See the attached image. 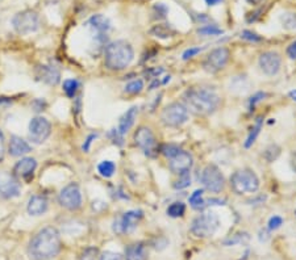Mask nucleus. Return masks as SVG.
Returning <instances> with one entry per match:
<instances>
[{"instance_id":"1","label":"nucleus","mask_w":296,"mask_h":260,"mask_svg":"<svg viewBox=\"0 0 296 260\" xmlns=\"http://www.w3.org/2000/svg\"><path fill=\"white\" fill-rule=\"evenodd\" d=\"M61 251V237L56 227L48 226L32 238L28 246V253L32 260H49Z\"/></svg>"},{"instance_id":"2","label":"nucleus","mask_w":296,"mask_h":260,"mask_svg":"<svg viewBox=\"0 0 296 260\" xmlns=\"http://www.w3.org/2000/svg\"><path fill=\"white\" fill-rule=\"evenodd\" d=\"M184 101H186V107L196 115L208 116L216 112L221 99L214 89L195 87L186 91Z\"/></svg>"},{"instance_id":"3","label":"nucleus","mask_w":296,"mask_h":260,"mask_svg":"<svg viewBox=\"0 0 296 260\" xmlns=\"http://www.w3.org/2000/svg\"><path fill=\"white\" fill-rule=\"evenodd\" d=\"M135 58V51L126 41H115L107 45L104 50V63L112 71H120L129 66Z\"/></svg>"},{"instance_id":"4","label":"nucleus","mask_w":296,"mask_h":260,"mask_svg":"<svg viewBox=\"0 0 296 260\" xmlns=\"http://www.w3.org/2000/svg\"><path fill=\"white\" fill-rule=\"evenodd\" d=\"M230 187L237 194L254 193L260 189V179L254 171L243 168L230 176Z\"/></svg>"},{"instance_id":"5","label":"nucleus","mask_w":296,"mask_h":260,"mask_svg":"<svg viewBox=\"0 0 296 260\" xmlns=\"http://www.w3.org/2000/svg\"><path fill=\"white\" fill-rule=\"evenodd\" d=\"M220 226L219 218L215 213L208 212V213H203L200 216H197L192 224H191V233L194 234L197 238H209L215 235Z\"/></svg>"},{"instance_id":"6","label":"nucleus","mask_w":296,"mask_h":260,"mask_svg":"<svg viewBox=\"0 0 296 260\" xmlns=\"http://www.w3.org/2000/svg\"><path fill=\"white\" fill-rule=\"evenodd\" d=\"M161 120L168 128H179L188 121V108L183 102H171L162 111Z\"/></svg>"},{"instance_id":"7","label":"nucleus","mask_w":296,"mask_h":260,"mask_svg":"<svg viewBox=\"0 0 296 260\" xmlns=\"http://www.w3.org/2000/svg\"><path fill=\"white\" fill-rule=\"evenodd\" d=\"M200 183L207 191L212 193H219L224 189L225 179L219 167L215 165H208L204 167L200 174Z\"/></svg>"},{"instance_id":"8","label":"nucleus","mask_w":296,"mask_h":260,"mask_svg":"<svg viewBox=\"0 0 296 260\" xmlns=\"http://www.w3.org/2000/svg\"><path fill=\"white\" fill-rule=\"evenodd\" d=\"M12 25L19 34H29L36 32L39 28L38 15L34 11L26 10L23 12H19L16 16L13 17Z\"/></svg>"},{"instance_id":"9","label":"nucleus","mask_w":296,"mask_h":260,"mask_svg":"<svg viewBox=\"0 0 296 260\" xmlns=\"http://www.w3.org/2000/svg\"><path fill=\"white\" fill-rule=\"evenodd\" d=\"M133 138H135L136 146L141 148L142 151L145 152V155L151 157V158H154L155 155H157V141H155L154 134H153L150 129L146 128V126H140L136 130Z\"/></svg>"},{"instance_id":"10","label":"nucleus","mask_w":296,"mask_h":260,"mask_svg":"<svg viewBox=\"0 0 296 260\" xmlns=\"http://www.w3.org/2000/svg\"><path fill=\"white\" fill-rule=\"evenodd\" d=\"M58 201L61 206L69 209V211H78L82 206V192L80 188L75 183H70L66 185L62 191L59 192Z\"/></svg>"},{"instance_id":"11","label":"nucleus","mask_w":296,"mask_h":260,"mask_svg":"<svg viewBox=\"0 0 296 260\" xmlns=\"http://www.w3.org/2000/svg\"><path fill=\"white\" fill-rule=\"evenodd\" d=\"M230 53L227 47H216L208 54V57L204 61L203 66L205 71L208 73H219L224 67L227 66V63L229 62Z\"/></svg>"},{"instance_id":"12","label":"nucleus","mask_w":296,"mask_h":260,"mask_svg":"<svg viewBox=\"0 0 296 260\" xmlns=\"http://www.w3.org/2000/svg\"><path fill=\"white\" fill-rule=\"evenodd\" d=\"M52 133V124L45 117H34L29 122V138L33 143H44Z\"/></svg>"},{"instance_id":"13","label":"nucleus","mask_w":296,"mask_h":260,"mask_svg":"<svg viewBox=\"0 0 296 260\" xmlns=\"http://www.w3.org/2000/svg\"><path fill=\"white\" fill-rule=\"evenodd\" d=\"M142 216H144L142 211L126 212L118 220H116L113 222V231L116 234H118V235L125 233H132L137 227L138 222L142 218Z\"/></svg>"},{"instance_id":"14","label":"nucleus","mask_w":296,"mask_h":260,"mask_svg":"<svg viewBox=\"0 0 296 260\" xmlns=\"http://www.w3.org/2000/svg\"><path fill=\"white\" fill-rule=\"evenodd\" d=\"M194 166V158L188 151H184L182 148L175 157L168 159V167L170 171L175 175H182L184 172H190Z\"/></svg>"},{"instance_id":"15","label":"nucleus","mask_w":296,"mask_h":260,"mask_svg":"<svg viewBox=\"0 0 296 260\" xmlns=\"http://www.w3.org/2000/svg\"><path fill=\"white\" fill-rule=\"evenodd\" d=\"M258 63H260V67L263 74H266L269 76H274L279 73L282 58H280V56L276 51H266V53L261 54Z\"/></svg>"},{"instance_id":"16","label":"nucleus","mask_w":296,"mask_h":260,"mask_svg":"<svg viewBox=\"0 0 296 260\" xmlns=\"http://www.w3.org/2000/svg\"><path fill=\"white\" fill-rule=\"evenodd\" d=\"M37 168V162L34 158H23L13 167V175L24 181H30Z\"/></svg>"},{"instance_id":"17","label":"nucleus","mask_w":296,"mask_h":260,"mask_svg":"<svg viewBox=\"0 0 296 260\" xmlns=\"http://www.w3.org/2000/svg\"><path fill=\"white\" fill-rule=\"evenodd\" d=\"M20 188L19 181L13 176L10 175H3L0 176V196L4 198H15L20 196Z\"/></svg>"},{"instance_id":"18","label":"nucleus","mask_w":296,"mask_h":260,"mask_svg":"<svg viewBox=\"0 0 296 260\" xmlns=\"http://www.w3.org/2000/svg\"><path fill=\"white\" fill-rule=\"evenodd\" d=\"M37 79L49 84V86H57L61 80V74L56 66H38L36 69Z\"/></svg>"},{"instance_id":"19","label":"nucleus","mask_w":296,"mask_h":260,"mask_svg":"<svg viewBox=\"0 0 296 260\" xmlns=\"http://www.w3.org/2000/svg\"><path fill=\"white\" fill-rule=\"evenodd\" d=\"M86 25L91 28L98 36L99 34H107V32L111 29V21L104 15H94L90 17Z\"/></svg>"},{"instance_id":"20","label":"nucleus","mask_w":296,"mask_h":260,"mask_svg":"<svg viewBox=\"0 0 296 260\" xmlns=\"http://www.w3.org/2000/svg\"><path fill=\"white\" fill-rule=\"evenodd\" d=\"M32 151V147L26 141L20 138L17 135H12L10 139V145H8V152L12 157H23Z\"/></svg>"},{"instance_id":"21","label":"nucleus","mask_w":296,"mask_h":260,"mask_svg":"<svg viewBox=\"0 0 296 260\" xmlns=\"http://www.w3.org/2000/svg\"><path fill=\"white\" fill-rule=\"evenodd\" d=\"M137 115H138V108L137 107H132V108H129L126 112L124 113V115L121 116V119H120V121H118V133L124 137L126 133L131 130V128L133 125H135V121L136 119H137Z\"/></svg>"},{"instance_id":"22","label":"nucleus","mask_w":296,"mask_h":260,"mask_svg":"<svg viewBox=\"0 0 296 260\" xmlns=\"http://www.w3.org/2000/svg\"><path fill=\"white\" fill-rule=\"evenodd\" d=\"M125 260H148V248L138 242L125 248Z\"/></svg>"},{"instance_id":"23","label":"nucleus","mask_w":296,"mask_h":260,"mask_svg":"<svg viewBox=\"0 0 296 260\" xmlns=\"http://www.w3.org/2000/svg\"><path fill=\"white\" fill-rule=\"evenodd\" d=\"M28 213L30 216H41V214L45 213L48 211V200L44 196H32L29 198V202H28Z\"/></svg>"},{"instance_id":"24","label":"nucleus","mask_w":296,"mask_h":260,"mask_svg":"<svg viewBox=\"0 0 296 260\" xmlns=\"http://www.w3.org/2000/svg\"><path fill=\"white\" fill-rule=\"evenodd\" d=\"M150 33L158 38H170V37L175 36L177 30L171 27L170 24H157L151 28Z\"/></svg>"},{"instance_id":"25","label":"nucleus","mask_w":296,"mask_h":260,"mask_svg":"<svg viewBox=\"0 0 296 260\" xmlns=\"http://www.w3.org/2000/svg\"><path fill=\"white\" fill-rule=\"evenodd\" d=\"M203 194H204L203 189H196L194 193L191 194L188 201H190V205L192 206V209H195V211H203L204 207L207 206Z\"/></svg>"},{"instance_id":"26","label":"nucleus","mask_w":296,"mask_h":260,"mask_svg":"<svg viewBox=\"0 0 296 260\" xmlns=\"http://www.w3.org/2000/svg\"><path fill=\"white\" fill-rule=\"evenodd\" d=\"M262 124H263V119L262 117H258L256 121V124H254V126L251 128V130H250L249 135H247L246 141H245V147L249 148L251 147V146L254 145V142H256L257 137L260 135L261 133V129H262Z\"/></svg>"},{"instance_id":"27","label":"nucleus","mask_w":296,"mask_h":260,"mask_svg":"<svg viewBox=\"0 0 296 260\" xmlns=\"http://www.w3.org/2000/svg\"><path fill=\"white\" fill-rule=\"evenodd\" d=\"M168 217L171 218H179L183 217L184 213H186V205L182 202V201H175L170 206L167 207V211H166Z\"/></svg>"},{"instance_id":"28","label":"nucleus","mask_w":296,"mask_h":260,"mask_svg":"<svg viewBox=\"0 0 296 260\" xmlns=\"http://www.w3.org/2000/svg\"><path fill=\"white\" fill-rule=\"evenodd\" d=\"M98 171L103 178H112L116 171V165L112 161H103L99 163Z\"/></svg>"},{"instance_id":"29","label":"nucleus","mask_w":296,"mask_h":260,"mask_svg":"<svg viewBox=\"0 0 296 260\" xmlns=\"http://www.w3.org/2000/svg\"><path fill=\"white\" fill-rule=\"evenodd\" d=\"M282 27L287 30L296 29V14L295 12H284L279 17Z\"/></svg>"},{"instance_id":"30","label":"nucleus","mask_w":296,"mask_h":260,"mask_svg":"<svg viewBox=\"0 0 296 260\" xmlns=\"http://www.w3.org/2000/svg\"><path fill=\"white\" fill-rule=\"evenodd\" d=\"M250 239L249 234L247 233H237L234 235H232L230 238L224 240V244L225 246H236V244H243L247 243Z\"/></svg>"},{"instance_id":"31","label":"nucleus","mask_w":296,"mask_h":260,"mask_svg":"<svg viewBox=\"0 0 296 260\" xmlns=\"http://www.w3.org/2000/svg\"><path fill=\"white\" fill-rule=\"evenodd\" d=\"M223 29L221 28H219L217 25H210V24H208V25H204V27H200L199 29H197V34H200V36H204V37H214V36H220V34H223Z\"/></svg>"},{"instance_id":"32","label":"nucleus","mask_w":296,"mask_h":260,"mask_svg":"<svg viewBox=\"0 0 296 260\" xmlns=\"http://www.w3.org/2000/svg\"><path fill=\"white\" fill-rule=\"evenodd\" d=\"M142 89H144V82H142V79H135L125 86L124 91L128 95H138Z\"/></svg>"},{"instance_id":"33","label":"nucleus","mask_w":296,"mask_h":260,"mask_svg":"<svg viewBox=\"0 0 296 260\" xmlns=\"http://www.w3.org/2000/svg\"><path fill=\"white\" fill-rule=\"evenodd\" d=\"M79 89V82L76 79H67L63 82V91L69 97H74Z\"/></svg>"},{"instance_id":"34","label":"nucleus","mask_w":296,"mask_h":260,"mask_svg":"<svg viewBox=\"0 0 296 260\" xmlns=\"http://www.w3.org/2000/svg\"><path fill=\"white\" fill-rule=\"evenodd\" d=\"M190 184H191L190 172H184V174L179 175V179L174 181L173 187H174L175 189H184V188L190 187Z\"/></svg>"},{"instance_id":"35","label":"nucleus","mask_w":296,"mask_h":260,"mask_svg":"<svg viewBox=\"0 0 296 260\" xmlns=\"http://www.w3.org/2000/svg\"><path fill=\"white\" fill-rule=\"evenodd\" d=\"M181 150L182 148L178 145H174V143H166V145H163L161 147V152L167 159H171L173 157H175Z\"/></svg>"},{"instance_id":"36","label":"nucleus","mask_w":296,"mask_h":260,"mask_svg":"<svg viewBox=\"0 0 296 260\" xmlns=\"http://www.w3.org/2000/svg\"><path fill=\"white\" fill-rule=\"evenodd\" d=\"M240 37L242 38V40L247 41V42H253V43L263 41L262 37H261L260 34H257L256 32H253V30H243Z\"/></svg>"},{"instance_id":"37","label":"nucleus","mask_w":296,"mask_h":260,"mask_svg":"<svg viewBox=\"0 0 296 260\" xmlns=\"http://www.w3.org/2000/svg\"><path fill=\"white\" fill-rule=\"evenodd\" d=\"M280 154V148L279 146L276 145H271L266 148V151H265V158L267 159V162H274Z\"/></svg>"},{"instance_id":"38","label":"nucleus","mask_w":296,"mask_h":260,"mask_svg":"<svg viewBox=\"0 0 296 260\" xmlns=\"http://www.w3.org/2000/svg\"><path fill=\"white\" fill-rule=\"evenodd\" d=\"M153 14L155 15L157 19H164V17L167 16V14H168L167 6H164L163 3L154 4V7H153Z\"/></svg>"},{"instance_id":"39","label":"nucleus","mask_w":296,"mask_h":260,"mask_svg":"<svg viewBox=\"0 0 296 260\" xmlns=\"http://www.w3.org/2000/svg\"><path fill=\"white\" fill-rule=\"evenodd\" d=\"M98 256V248L96 247H89L80 255V260H95Z\"/></svg>"},{"instance_id":"40","label":"nucleus","mask_w":296,"mask_h":260,"mask_svg":"<svg viewBox=\"0 0 296 260\" xmlns=\"http://www.w3.org/2000/svg\"><path fill=\"white\" fill-rule=\"evenodd\" d=\"M282 225H283V218L279 217V216H273V217L269 220L267 227H269V230L274 231V230H278Z\"/></svg>"},{"instance_id":"41","label":"nucleus","mask_w":296,"mask_h":260,"mask_svg":"<svg viewBox=\"0 0 296 260\" xmlns=\"http://www.w3.org/2000/svg\"><path fill=\"white\" fill-rule=\"evenodd\" d=\"M265 97H266V93L265 92H257L256 95L251 96L249 99V111H253V109L256 108L257 104L260 101H262Z\"/></svg>"},{"instance_id":"42","label":"nucleus","mask_w":296,"mask_h":260,"mask_svg":"<svg viewBox=\"0 0 296 260\" xmlns=\"http://www.w3.org/2000/svg\"><path fill=\"white\" fill-rule=\"evenodd\" d=\"M201 47H190V49L184 50L183 56H182V58H183L184 61H188L191 60V58H194L195 56H197L199 53H201Z\"/></svg>"},{"instance_id":"43","label":"nucleus","mask_w":296,"mask_h":260,"mask_svg":"<svg viewBox=\"0 0 296 260\" xmlns=\"http://www.w3.org/2000/svg\"><path fill=\"white\" fill-rule=\"evenodd\" d=\"M99 260H122V256L117 252H112V251H105L100 255Z\"/></svg>"},{"instance_id":"44","label":"nucleus","mask_w":296,"mask_h":260,"mask_svg":"<svg viewBox=\"0 0 296 260\" xmlns=\"http://www.w3.org/2000/svg\"><path fill=\"white\" fill-rule=\"evenodd\" d=\"M98 137V134H90L87 138H86L84 143H83L82 148H83V151L84 152H89L90 151V147H91V143L94 141H95V138Z\"/></svg>"},{"instance_id":"45","label":"nucleus","mask_w":296,"mask_h":260,"mask_svg":"<svg viewBox=\"0 0 296 260\" xmlns=\"http://www.w3.org/2000/svg\"><path fill=\"white\" fill-rule=\"evenodd\" d=\"M4 154H6V139L3 132L0 130V162L4 159Z\"/></svg>"},{"instance_id":"46","label":"nucleus","mask_w":296,"mask_h":260,"mask_svg":"<svg viewBox=\"0 0 296 260\" xmlns=\"http://www.w3.org/2000/svg\"><path fill=\"white\" fill-rule=\"evenodd\" d=\"M287 56L291 58V60H296V41H293L292 43H289L288 47H287Z\"/></svg>"},{"instance_id":"47","label":"nucleus","mask_w":296,"mask_h":260,"mask_svg":"<svg viewBox=\"0 0 296 260\" xmlns=\"http://www.w3.org/2000/svg\"><path fill=\"white\" fill-rule=\"evenodd\" d=\"M260 14H261V10L258 11H254V12H250L249 15L246 16V21L247 23H254V21L260 17Z\"/></svg>"},{"instance_id":"48","label":"nucleus","mask_w":296,"mask_h":260,"mask_svg":"<svg viewBox=\"0 0 296 260\" xmlns=\"http://www.w3.org/2000/svg\"><path fill=\"white\" fill-rule=\"evenodd\" d=\"M205 205H225V200H220V198H209L205 200Z\"/></svg>"},{"instance_id":"49","label":"nucleus","mask_w":296,"mask_h":260,"mask_svg":"<svg viewBox=\"0 0 296 260\" xmlns=\"http://www.w3.org/2000/svg\"><path fill=\"white\" fill-rule=\"evenodd\" d=\"M204 2L209 7H215V6H219L220 3H223V0H204Z\"/></svg>"},{"instance_id":"50","label":"nucleus","mask_w":296,"mask_h":260,"mask_svg":"<svg viewBox=\"0 0 296 260\" xmlns=\"http://www.w3.org/2000/svg\"><path fill=\"white\" fill-rule=\"evenodd\" d=\"M291 168L293 172H296V151L291 154Z\"/></svg>"},{"instance_id":"51","label":"nucleus","mask_w":296,"mask_h":260,"mask_svg":"<svg viewBox=\"0 0 296 260\" xmlns=\"http://www.w3.org/2000/svg\"><path fill=\"white\" fill-rule=\"evenodd\" d=\"M247 3L251 4V6H258V4H261L263 2V0H246Z\"/></svg>"},{"instance_id":"52","label":"nucleus","mask_w":296,"mask_h":260,"mask_svg":"<svg viewBox=\"0 0 296 260\" xmlns=\"http://www.w3.org/2000/svg\"><path fill=\"white\" fill-rule=\"evenodd\" d=\"M288 96L293 100V101H296V89H292V91H289Z\"/></svg>"}]
</instances>
